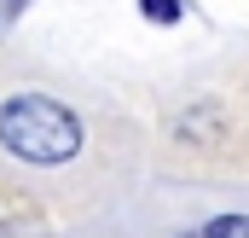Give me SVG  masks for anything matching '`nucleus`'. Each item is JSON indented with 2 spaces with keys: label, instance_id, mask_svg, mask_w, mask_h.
<instances>
[{
  "label": "nucleus",
  "instance_id": "1",
  "mask_svg": "<svg viewBox=\"0 0 249 238\" xmlns=\"http://www.w3.org/2000/svg\"><path fill=\"white\" fill-rule=\"evenodd\" d=\"M0 145L23 163H70L81 151V122L58 99L18 93V99L0 105Z\"/></svg>",
  "mask_w": 249,
  "mask_h": 238
},
{
  "label": "nucleus",
  "instance_id": "2",
  "mask_svg": "<svg viewBox=\"0 0 249 238\" xmlns=\"http://www.w3.org/2000/svg\"><path fill=\"white\" fill-rule=\"evenodd\" d=\"M209 238H249V221L226 215V221H214V227H209Z\"/></svg>",
  "mask_w": 249,
  "mask_h": 238
},
{
  "label": "nucleus",
  "instance_id": "3",
  "mask_svg": "<svg viewBox=\"0 0 249 238\" xmlns=\"http://www.w3.org/2000/svg\"><path fill=\"white\" fill-rule=\"evenodd\" d=\"M145 12H151L157 23H174V18H180V0H145Z\"/></svg>",
  "mask_w": 249,
  "mask_h": 238
}]
</instances>
